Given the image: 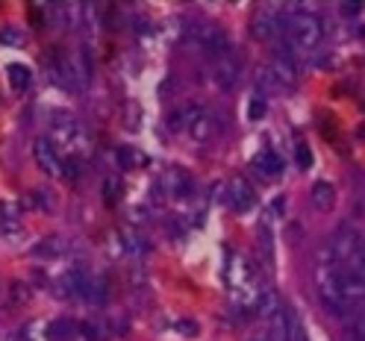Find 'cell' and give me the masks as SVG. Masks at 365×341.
<instances>
[{
    "instance_id": "cell-1",
    "label": "cell",
    "mask_w": 365,
    "mask_h": 341,
    "mask_svg": "<svg viewBox=\"0 0 365 341\" xmlns=\"http://www.w3.org/2000/svg\"><path fill=\"white\" fill-rule=\"evenodd\" d=\"M283 33H286V53L294 59L315 53L318 44L324 38V24L312 9L307 6H286L283 12Z\"/></svg>"
},
{
    "instance_id": "cell-2",
    "label": "cell",
    "mask_w": 365,
    "mask_h": 341,
    "mask_svg": "<svg viewBox=\"0 0 365 341\" xmlns=\"http://www.w3.org/2000/svg\"><path fill=\"white\" fill-rule=\"evenodd\" d=\"M315 285H318V298H322V303H324L333 315H339V318H345V321H348L354 312H351L348 291H345V268L336 262V256L330 253L327 244L322 247V253H318Z\"/></svg>"
},
{
    "instance_id": "cell-3",
    "label": "cell",
    "mask_w": 365,
    "mask_h": 341,
    "mask_svg": "<svg viewBox=\"0 0 365 341\" xmlns=\"http://www.w3.org/2000/svg\"><path fill=\"white\" fill-rule=\"evenodd\" d=\"M224 280H227V288H230L236 306H242V309L259 306L262 285H259V274H257L254 262H250L247 256L233 253V256H230V262H227Z\"/></svg>"
},
{
    "instance_id": "cell-4",
    "label": "cell",
    "mask_w": 365,
    "mask_h": 341,
    "mask_svg": "<svg viewBox=\"0 0 365 341\" xmlns=\"http://www.w3.org/2000/svg\"><path fill=\"white\" fill-rule=\"evenodd\" d=\"M51 132H53V145L59 147V153L65 159H74V156H86L91 150V139L80 121H74L68 112H56L51 118Z\"/></svg>"
},
{
    "instance_id": "cell-5",
    "label": "cell",
    "mask_w": 365,
    "mask_h": 341,
    "mask_svg": "<svg viewBox=\"0 0 365 341\" xmlns=\"http://www.w3.org/2000/svg\"><path fill=\"white\" fill-rule=\"evenodd\" d=\"M239 77H242V62L236 53H227V56H218L212 62V83L218 92H233L239 85Z\"/></svg>"
},
{
    "instance_id": "cell-6",
    "label": "cell",
    "mask_w": 365,
    "mask_h": 341,
    "mask_svg": "<svg viewBox=\"0 0 365 341\" xmlns=\"http://www.w3.org/2000/svg\"><path fill=\"white\" fill-rule=\"evenodd\" d=\"M33 153H36V162H38V168L44 171V174H51V177H68V159L59 153V147L51 142V139H38L36 142V147H33Z\"/></svg>"
},
{
    "instance_id": "cell-7",
    "label": "cell",
    "mask_w": 365,
    "mask_h": 341,
    "mask_svg": "<svg viewBox=\"0 0 365 341\" xmlns=\"http://www.w3.org/2000/svg\"><path fill=\"white\" fill-rule=\"evenodd\" d=\"M283 12L286 6H265L254 15V36L257 38H274L283 33Z\"/></svg>"
},
{
    "instance_id": "cell-8",
    "label": "cell",
    "mask_w": 365,
    "mask_h": 341,
    "mask_svg": "<svg viewBox=\"0 0 365 341\" xmlns=\"http://www.w3.org/2000/svg\"><path fill=\"white\" fill-rule=\"evenodd\" d=\"M163 189L168 197H177V200H186L195 194V179L189 171H182V168H171L165 177H163Z\"/></svg>"
},
{
    "instance_id": "cell-9",
    "label": "cell",
    "mask_w": 365,
    "mask_h": 341,
    "mask_svg": "<svg viewBox=\"0 0 365 341\" xmlns=\"http://www.w3.org/2000/svg\"><path fill=\"white\" fill-rule=\"evenodd\" d=\"M227 203L236 209V212H247V209H254V203H257V194L254 189H250V183L245 177H233L230 183H227Z\"/></svg>"
},
{
    "instance_id": "cell-10",
    "label": "cell",
    "mask_w": 365,
    "mask_h": 341,
    "mask_svg": "<svg viewBox=\"0 0 365 341\" xmlns=\"http://www.w3.org/2000/svg\"><path fill=\"white\" fill-rule=\"evenodd\" d=\"M254 168H257L259 177L274 179V177H280V174H283V159L274 153L271 147H262V150L254 156Z\"/></svg>"
},
{
    "instance_id": "cell-11",
    "label": "cell",
    "mask_w": 365,
    "mask_h": 341,
    "mask_svg": "<svg viewBox=\"0 0 365 341\" xmlns=\"http://www.w3.org/2000/svg\"><path fill=\"white\" fill-rule=\"evenodd\" d=\"M48 68H51V80H53L56 85H62V88H71V85L77 83L74 62H71V59H65V56H53V59L48 62Z\"/></svg>"
},
{
    "instance_id": "cell-12",
    "label": "cell",
    "mask_w": 365,
    "mask_h": 341,
    "mask_svg": "<svg viewBox=\"0 0 365 341\" xmlns=\"http://www.w3.org/2000/svg\"><path fill=\"white\" fill-rule=\"evenodd\" d=\"M121 250H124V256L130 259H145L148 256V250H150V241L142 236V233H135V230H124L121 233Z\"/></svg>"
},
{
    "instance_id": "cell-13",
    "label": "cell",
    "mask_w": 365,
    "mask_h": 341,
    "mask_svg": "<svg viewBox=\"0 0 365 341\" xmlns=\"http://www.w3.org/2000/svg\"><path fill=\"white\" fill-rule=\"evenodd\" d=\"M309 203H312L318 212H330V209H333V203H336V189L322 179V183H315V186H312V192H309Z\"/></svg>"
},
{
    "instance_id": "cell-14",
    "label": "cell",
    "mask_w": 365,
    "mask_h": 341,
    "mask_svg": "<svg viewBox=\"0 0 365 341\" xmlns=\"http://www.w3.org/2000/svg\"><path fill=\"white\" fill-rule=\"evenodd\" d=\"M68 250V241L65 238H59V236H48V238H41L36 247H33V253L36 256H44V259H59L62 253Z\"/></svg>"
},
{
    "instance_id": "cell-15",
    "label": "cell",
    "mask_w": 365,
    "mask_h": 341,
    "mask_svg": "<svg viewBox=\"0 0 365 341\" xmlns=\"http://www.w3.org/2000/svg\"><path fill=\"white\" fill-rule=\"evenodd\" d=\"M6 77H9V85L15 88V92H27V88L33 85V71H30L27 65L12 62V65L6 68Z\"/></svg>"
},
{
    "instance_id": "cell-16",
    "label": "cell",
    "mask_w": 365,
    "mask_h": 341,
    "mask_svg": "<svg viewBox=\"0 0 365 341\" xmlns=\"http://www.w3.org/2000/svg\"><path fill=\"white\" fill-rule=\"evenodd\" d=\"M80 330H83V335H86V341H106L109 338V321H103V318H88V321H83L80 324Z\"/></svg>"
},
{
    "instance_id": "cell-17",
    "label": "cell",
    "mask_w": 365,
    "mask_h": 341,
    "mask_svg": "<svg viewBox=\"0 0 365 341\" xmlns=\"http://www.w3.org/2000/svg\"><path fill=\"white\" fill-rule=\"evenodd\" d=\"M212 132H215V118L210 115V112H203V115L189 127V135L195 142H207V139H212Z\"/></svg>"
},
{
    "instance_id": "cell-18",
    "label": "cell",
    "mask_w": 365,
    "mask_h": 341,
    "mask_svg": "<svg viewBox=\"0 0 365 341\" xmlns=\"http://www.w3.org/2000/svg\"><path fill=\"white\" fill-rule=\"evenodd\" d=\"M74 332H77V327H74V321H68V318H56V321L48 327L51 341H71Z\"/></svg>"
},
{
    "instance_id": "cell-19",
    "label": "cell",
    "mask_w": 365,
    "mask_h": 341,
    "mask_svg": "<svg viewBox=\"0 0 365 341\" xmlns=\"http://www.w3.org/2000/svg\"><path fill=\"white\" fill-rule=\"evenodd\" d=\"M115 162H118L124 171H133V168H139V165L145 162V156H142L139 150H133V147L124 145V147L115 150Z\"/></svg>"
},
{
    "instance_id": "cell-20",
    "label": "cell",
    "mask_w": 365,
    "mask_h": 341,
    "mask_svg": "<svg viewBox=\"0 0 365 341\" xmlns=\"http://www.w3.org/2000/svg\"><path fill=\"white\" fill-rule=\"evenodd\" d=\"M348 330H351L354 341H365V306L348 318Z\"/></svg>"
},
{
    "instance_id": "cell-21",
    "label": "cell",
    "mask_w": 365,
    "mask_h": 341,
    "mask_svg": "<svg viewBox=\"0 0 365 341\" xmlns=\"http://www.w3.org/2000/svg\"><path fill=\"white\" fill-rule=\"evenodd\" d=\"M0 233H6V236L18 233V215L9 206H4V203H0Z\"/></svg>"
},
{
    "instance_id": "cell-22",
    "label": "cell",
    "mask_w": 365,
    "mask_h": 341,
    "mask_svg": "<svg viewBox=\"0 0 365 341\" xmlns=\"http://www.w3.org/2000/svg\"><path fill=\"white\" fill-rule=\"evenodd\" d=\"M265 112H268V100H265L262 95H254V98H250V109H247V118H250V121H259Z\"/></svg>"
},
{
    "instance_id": "cell-23",
    "label": "cell",
    "mask_w": 365,
    "mask_h": 341,
    "mask_svg": "<svg viewBox=\"0 0 365 341\" xmlns=\"http://www.w3.org/2000/svg\"><path fill=\"white\" fill-rule=\"evenodd\" d=\"M174 330H177L180 335H186V338H195V335L200 332V327H197L195 321H189V318H180V321H174Z\"/></svg>"
},
{
    "instance_id": "cell-24",
    "label": "cell",
    "mask_w": 365,
    "mask_h": 341,
    "mask_svg": "<svg viewBox=\"0 0 365 341\" xmlns=\"http://www.w3.org/2000/svg\"><path fill=\"white\" fill-rule=\"evenodd\" d=\"M294 156H298V165H301V171L312 168V153H309V147H307V145H298V150H294Z\"/></svg>"
},
{
    "instance_id": "cell-25",
    "label": "cell",
    "mask_w": 365,
    "mask_h": 341,
    "mask_svg": "<svg viewBox=\"0 0 365 341\" xmlns=\"http://www.w3.org/2000/svg\"><path fill=\"white\" fill-rule=\"evenodd\" d=\"M103 189H106V194H103L106 203H115V200H118V189H121V186H118V179H115V177H109L106 183H103Z\"/></svg>"
},
{
    "instance_id": "cell-26",
    "label": "cell",
    "mask_w": 365,
    "mask_h": 341,
    "mask_svg": "<svg viewBox=\"0 0 365 341\" xmlns=\"http://www.w3.org/2000/svg\"><path fill=\"white\" fill-rule=\"evenodd\" d=\"M0 41H4V44H18V41H21V33L12 30V27H6L4 33H0Z\"/></svg>"
},
{
    "instance_id": "cell-27",
    "label": "cell",
    "mask_w": 365,
    "mask_h": 341,
    "mask_svg": "<svg viewBox=\"0 0 365 341\" xmlns=\"http://www.w3.org/2000/svg\"><path fill=\"white\" fill-rule=\"evenodd\" d=\"M341 12H348V15H356V12H362V4H354V0H348V4L341 6Z\"/></svg>"
}]
</instances>
